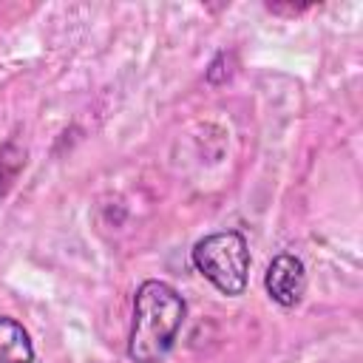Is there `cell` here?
<instances>
[{
    "label": "cell",
    "mask_w": 363,
    "mask_h": 363,
    "mask_svg": "<svg viewBox=\"0 0 363 363\" xmlns=\"http://www.w3.org/2000/svg\"><path fill=\"white\" fill-rule=\"evenodd\" d=\"M264 286L269 292V298L278 306H298L303 292H306V269L303 261L298 255L281 252L269 261L267 272H264Z\"/></svg>",
    "instance_id": "cell-3"
},
{
    "label": "cell",
    "mask_w": 363,
    "mask_h": 363,
    "mask_svg": "<svg viewBox=\"0 0 363 363\" xmlns=\"http://www.w3.org/2000/svg\"><path fill=\"white\" fill-rule=\"evenodd\" d=\"M193 267L224 295H241L250 275V250L247 238L238 230L210 233L196 241L190 252Z\"/></svg>",
    "instance_id": "cell-2"
},
{
    "label": "cell",
    "mask_w": 363,
    "mask_h": 363,
    "mask_svg": "<svg viewBox=\"0 0 363 363\" xmlns=\"http://www.w3.org/2000/svg\"><path fill=\"white\" fill-rule=\"evenodd\" d=\"M0 363H34L31 337L14 318H0Z\"/></svg>",
    "instance_id": "cell-4"
},
{
    "label": "cell",
    "mask_w": 363,
    "mask_h": 363,
    "mask_svg": "<svg viewBox=\"0 0 363 363\" xmlns=\"http://www.w3.org/2000/svg\"><path fill=\"white\" fill-rule=\"evenodd\" d=\"M187 318L184 298L164 281H145L133 295V323L128 357L133 363H159L170 354Z\"/></svg>",
    "instance_id": "cell-1"
},
{
    "label": "cell",
    "mask_w": 363,
    "mask_h": 363,
    "mask_svg": "<svg viewBox=\"0 0 363 363\" xmlns=\"http://www.w3.org/2000/svg\"><path fill=\"white\" fill-rule=\"evenodd\" d=\"M230 60H233V57H230L227 51H221V54L210 62V68H207V82H210V85H221V82H227V79H230L233 68H230V65L224 68V62H230Z\"/></svg>",
    "instance_id": "cell-5"
}]
</instances>
